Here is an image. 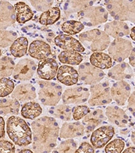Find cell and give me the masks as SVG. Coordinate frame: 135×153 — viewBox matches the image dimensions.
<instances>
[{"mask_svg":"<svg viewBox=\"0 0 135 153\" xmlns=\"http://www.w3.org/2000/svg\"><path fill=\"white\" fill-rule=\"evenodd\" d=\"M131 38L135 41V27H133L131 30Z\"/></svg>","mask_w":135,"mask_h":153,"instance_id":"48","label":"cell"},{"mask_svg":"<svg viewBox=\"0 0 135 153\" xmlns=\"http://www.w3.org/2000/svg\"><path fill=\"white\" fill-rule=\"evenodd\" d=\"M1 1H19V0H1Z\"/></svg>","mask_w":135,"mask_h":153,"instance_id":"51","label":"cell"},{"mask_svg":"<svg viewBox=\"0 0 135 153\" xmlns=\"http://www.w3.org/2000/svg\"><path fill=\"white\" fill-rule=\"evenodd\" d=\"M29 3L37 12H45L51 8L54 0H28Z\"/></svg>","mask_w":135,"mask_h":153,"instance_id":"40","label":"cell"},{"mask_svg":"<svg viewBox=\"0 0 135 153\" xmlns=\"http://www.w3.org/2000/svg\"><path fill=\"white\" fill-rule=\"evenodd\" d=\"M61 29L68 35H76L85 29V25L80 21H67L62 25Z\"/></svg>","mask_w":135,"mask_h":153,"instance_id":"34","label":"cell"},{"mask_svg":"<svg viewBox=\"0 0 135 153\" xmlns=\"http://www.w3.org/2000/svg\"><path fill=\"white\" fill-rule=\"evenodd\" d=\"M18 38V35L13 31L1 30L0 31V46L4 48L11 46Z\"/></svg>","mask_w":135,"mask_h":153,"instance_id":"36","label":"cell"},{"mask_svg":"<svg viewBox=\"0 0 135 153\" xmlns=\"http://www.w3.org/2000/svg\"><path fill=\"white\" fill-rule=\"evenodd\" d=\"M79 41L84 47L93 52H102L109 47V36L100 29H94L80 33Z\"/></svg>","mask_w":135,"mask_h":153,"instance_id":"4","label":"cell"},{"mask_svg":"<svg viewBox=\"0 0 135 153\" xmlns=\"http://www.w3.org/2000/svg\"><path fill=\"white\" fill-rule=\"evenodd\" d=\"M28 54L31 57L38 60L48 58L51 55L50 46L42 40H35L31 42L28 48Z\"/></svg>","mask_w":135,"mask_h":153,"instance_id":"22","label":"cell"},{"mask_svg":"<svg viewBox=\"0 0 135 153\" xmlns=\"http://www.w3.org/2000/svg\"><path fill=\"white\" fill-rule=\"evenodd\" d=\"M105 114L108 120L112 125L120 128L126 127L128 121V117L124 111L117 106L109 105L107 107Z\"/></svg>","mask_w":135,"mask_h":153,"instance_id":"17","label":"cell"},{"mask_svg":"<svg viewBox=\"0 0 135 153\" xmlns=\"http://www.w3.org/2000/svg\"><path fill=\"white\" fill-rule=\"evenodd\" d=\"M57 79L64 85L72 86L78 82L79 79L78 71L71 66L62 65L58 69Z\"/></svg>","mask_w":135,"mask_h":153,"instance_id":"21","label":"cell"},{"mask_svg":"<svg viewBox=\"0 0 135 153\" xmlns=\"http://www.w3.org/2000/svg\"><path fill=\"white\" fill-rule=\"evenodd\" d=\"M104 31L108 36L114 38H119L131 33L129 27L124 21H115L105 25Z\"/></svg>","mask_w":135,"mask_h":153,"instance_id":"19","label":"cell"},{"mask_svg":"<svg viewBox=\"0 0 135 153\" xmlns=\"http://www.w3.org/2000/svg\"><path fill=\"white\" fill-rule=\"evenodd\" d=\"M131 140L133 144L135 145V131L132 133V135H131Z\"/></svg>","mask_w":135,"mask_h":153,"instance_id":"49","label":"cell"},{"mask_svg":"<svg viewBox=\"0 0 135 153\" xmlns=\"http://www.w3.org/2000/svg\"><path fill=\"white\" fill-rule=\"evenodd\" d=\"M112 101L111 88L107 82L97 83L90 86L88 102L90 106L104 105L110 103Z\"/></svg>","mask_w":135,"mask_h":153,"instance_id":"7","label":"cell"},{"mask_svg":"<svg viewBox=\"0 0 135 153\" xmlns=\"http://www.w3.org/2000/svg\"><path fill=\"white\" fill-rule=\"evenodd\" d=\"M6 131L10 140L18 146H26L33 142V133L23 118L12 116L7 120Z\"/></svg>","mask_w":135,"mask_h":153,"instance_id":"2","label":"cell"},{"mask_svg":"<svg viewBox=\"0 0 135 153\" xmlns=\"http://www.w3.org/2000/svg\"><path fill=\"white\" fill-rule=\"evenodd\" d=\"M125 144L120 139H115L105 146V152L107 153H120L123 151Z\"/></svg>","mask_w":135,"mask_h":153,"instance_id":"39","label":"cell"},{"mask_svg":"<svg viewBox=\"0 0 135 153\" xmlns=\"http://www.w3.org/2000/svg\"><path fill=\"white\" fill-rule=\"evenodd\" d=\"M33 149L36 152H50L55 149L60 127L53 117H43L31 124Z\"/></svg>","mask_w":135,"mask_h":153,"instance_id":"1","label":"cell"},{"mask_svg":"<svg viewBox=\"0 0 135 153\" xmlns=\"http://www.w3.org/2000/svg\"><path fill=\"white\" fill-rule=\"evenodd\" d=\"M98 0H66L63 10L66 14L76 13L93 6Z\"/></svg>","mask_w":135,"mask_h":153,"instance_id":"25","label":"cell"},{"mask_svg":"<svg viewBox=\"0 0 135 153\" xmlns=\"http://www.w3.org/2000/svg\"><path fill=\"white\" fill-rule=\"evenodd\" d=\"M16 12V21L24 24L33 19V12L28 5L23 1H18L14 5Z\"/></svg>","mask_w":135,"mask_h":153,"instance_id":"27","label":"cell"},{"mask_svg":"<svg viewBox=\"0 0 135 153\" xmlns=\"http://www.w3.org/2000/svg\"><path fill=\"white\" fill-rule=\"evenodd\" d=\"M14 83L10 79L6 78H1L0 80V96L4 98L9 95L14 90Z\"/></svg>","mask_w":135,"mask_h":153,"instance_id":"38","label":"cell"},{"mask_svg":"<svg viewBox=\"0 0 135 153\" xmlns=\"http://www.w3.org/2000/svg\"><path fill=\"white\" fill-rule=\"evenodd\" d=\"M133 49L132 42L128 39L122 38H116L110 43L108 47V53L113 60L121 63L129 58Z\"/></svg>","mask_w":135,"mask_h":153,"instance_id":"8","label":"cell"},{"mask_svg":"<svg viewBox=\"0 0 135 153\" xmlns=\"http://www.w3.org/2000/svg\"><path fill=\"white\" fill-rule=\"evenodd\" d=\"M133 76V70L127 63L121 62L114 67L111 68L108 71V76L115 80H124L130 79Z\"/></svg>","mask_w":135,"mask_h":153,"instance_id":"23","label":"cell"},{"mask_svg":"<svg viewBox=\"0 0 135 153\" xmlns=\"http://www.w3.org/2000/svg\"><path fill=\"white\" fill-rule=\"evenodd\" d=\"M60 9L57 6L52 7L41 14L39 20V23L45 26L51 25L60 19Z\"/></svg>","mask_w":135,"mask_h":153,"instance_id":"29","label":"cell"},{"mask_svg":"<svg viewBox=\"0 0 135 153\" xmlns=\"http://www.w3.org/2000/svg\"><path fill=\"white\" fill-rule=\"evenodd\" d=\"M90 63L101 70H107L112 67V59L109 55L102 52H95L90 56Z\"/></svg>","mask_w":135,"mask_h":153,"instance_id":"26","label":"cell"},{"mask_svg":"<svg viewBox=\"0 0 135 153\" xmlns=\"http://www.w3.org/2000/svg\"><path fill=\"white\" fill-rule=\"evenodd\" d=\"M19 101L16 99L4 98L1 100L0 103V112L3 115H15L18 114L20 108Z\"/></svg>","mask_w":135,"mask_h":153,"instance_id":"30","label":"cell"},{"mask_svg":"<svg viewBox=\"0 0 135 153\" xmlns=\"http://www.w3.org/2000/svg\"><path fill=\"white\" fill-rule=\"evenodd\" d=\"M0 151L3 152H15L16 149L14 145L10 142L1 139L0 141Z\"/></svg>","mask_w":135,"mask_h":153,"instance_id":"42","label":"cell"},{"mask_svg":"<svg viewBox=\"0 0 135 153\" xmlns=\"http://www.w3.org/2000/svg\"><path fill=\"white\" fill-rule=\"evenodd\" d=\"M16 12L14 6L7 1H0V29L6 30L15 23Z\"/></svg>","mask_w":135,"mask_h":153,"instance_id":"13","label":"cell"},{"mask_svg":"<svg viewBox=\"0 0 135 153\" xmlns=\"http://www.w3.org/2000/svg\"><path fill=\"white\" fill-rule=\"evenodd\" d=\"M114 134V129L112 126H102L93 132L90 136V143L95 149H102L112 139Z\"/></svg>","mask_w":135,"mask_h":153,"instance_id":"11","label":"cell"},{"mask_svg":"<svg viewBox=\"0 0 135 153\" xmlns=\"http://www.w3.org/2000/svg\"><path fill=\"white\" fill-rule=\"evenodd\" d=\"M58 59L61 63L66 65H78L83 60L82 56L77 51H63L58 55Z\"/></svg>","mask_w":135,"mask_h":153,"instance_id":"31","label":"cell"},{"mask_svg":"<svg viewBox=\"0 0 135 153\" xmlns=\"http://www.w3.org/2000/svg\"><path fill=\"white\" fill-rule=\"evenodd\" d=\"M55 45L64 51H74L83 53L85 48L80 41H78L68 34H60L54 39Z\"/></svg>","mask_w":135,"mask_h":153,"instance_id":"16","label":"cell"},{"mask_svg":"<svg viewBox=\"0 0 135 153\" xmlns=\"http://www.w3.org/2000/svg\"><path fill=\"white\" fill-rule=\"evenodd\" d=\"M28 41L25 37H19L10 46V53L15 57H22L27 53Z\"/></svg>","mask_w":135,"mask_h":153,"instance_id":"32","label":"cell"},{"mask_svg":"<svg viewBox=\"0 0 135 153\" xmlns=\"http://www.w3.org/2000/svg\"><path fill=\"white\" fill-rule=\"evenodd\" d=\"M95 149L93 146L90 144L89 143L84 142L80 144L79 147L78 148L77 150H76V153H82V152H94Z\"/></svg>","mask_w":135,"mask_h":153,"instance_id":"43","label":"cell"},{"mask_svg":"<svg viewBox=\"0 0 135 153\" xmlns=\"http://www.w3.org/2000/svg\"><path fill=\"white\" fill-rule=\"evenodd\" d=\"M12 97L20 102H31L36 97V89L31 84H21L14 88L12 93Z\"/></svg>","mask_w":135,"mask_h":153,"instance_id":"18","label":"cell"},{"mask_svg":"<svg viewBox=\"0 0 135 153\" xmlns=\"http://www.w3.org/2000/svg\"><path fill=\"white\" fill-rule=\"evenodd\" d=\"M20 152H30V153H32L33 152H32V150H21Z\"/></svg>","mask_w":135,"mask_h":153,"instance_id":"50","label":"cell"},{"mask_svg":"<svg viewBox=\"0 0 135 153\" xmlns=\"http://www.w3.org/2000/svg\"><path fill=\"white\" fill-rule=\"evenodd\" d=\"M49 81H38L39 99L43 105L54 106L58 104L62 98V87L57 83Z\"/></svg>","mask_w":135,"mask_h":153,"instance_id":"5","label":"cell"},{"mask_svg":"<svg viewBox=\"0 0 135 153\" xmlns=\"http://www.w3.org/2000/svg\"><path fill=\"white\" fill-rule=\"evenodd\" d=\"M36 70L35 61L30 59H23L16 65L12 76L17 80L27 81L33 78Z\"/></svg>","mask_w":135,"mask_h":153,"instance_id":"10","label":"cell"},{"mask_svg":"<svg viewBox=\"0 0 135 153\" xmlns=\"http://www.w3.org/2000/svg\"><path fill=\"white\" fill-rule=\"evenodd\" d=\"M129 63L132 67L135 68V46L132 49L131 55L129 56Z\"/></svg>","mask_w":135,"mask_h":153,"instance_id":"45","label":"cell"},{"mask_svg":"<svg viewBox=\"0 0 135 153\" xmlns=\"http://www.w3.org/2000/svg\"><path fill=\"white\" fill-rule=\"evenodd\" d=\"M131 86L124 80H120L113 84L111 87L112 100L118 105H124L131 95Z\"/></svg>","mask_w":135,"mask_h":153,"instance_id":"15","label":"cell"},{"mask_svg":"<svg viewBox=\"0 0 135 153\" xmlns=\"http://www.w3.org/2000/svg\"><path fill=\"white\" fill-rule=\"evenodd\" d=\"M128 109L135 117V91L131 94L128 100Z\"/></svg>","mask_w":135,"mask_h":153,"instance_id":"44","label":"cell"},{"mask_svg":"<svg viewBox=\"0 0 135 153\" xmlns=\"http://www.w3.org/2000/svg\"><path fill=\"white\" fill-rule=\"evenodd\" d=\"M77 144L73 139H67L62 142L52 152H75L77 150Z\"/></svg>","mask_w":135,"mask_h":153,"instance_id":"37","label":"cell"},{"mask_svg":"<svg viewBox=\"0 0 135 153\" xmlns=\"http://www.w3.org/2000/svg\"><path fill=\"white\" fill-rule=\"evenodd\" d=\"M15 66V63L12 58L9 57V56L2 57L1 59V63H0L1 78L9 77L12 74H13Z\"/></svg>","mask_w":135,"mask_h":153,"instance_id":"35","label":"cell"},{"mask_svg":"<svg viewBox=\"0 0 135 153\" xmlns=\"http://www.w3.org/2000/svg\"><path fill=\"white\" fill-rule=\"evenodd\" d=\"M78 75L81 82L88 85H93L102 80L105 73L101 69L95 67L90 63H82L78 67Z\"/></svg>","mask_w":135,"mask_h":153,"instance_id":"9","label":"cell"},{"mask_svg":"<svg viewBox=\"0 0 135 153\" xmlns=\"http://www.w3.org/2000/svg\"><path fill=\"white\" fill-rule=\"evenodd\" d=\"M50 114L53 117L59 118V119L68 121L71 119L72 115V110L68 104H61L54 107L50 110Z\"/></svg>","mask_w":135,"mask_h":153,"instance_id":"33","label":"cell"},{"mask_svg":"<svg viewBox=\"0 0 135 153\" xmlns=\"http://www.w3.org/2000/svg\"><path fill=\"white\" fill-rule=\"evenodd\" d=\"M124 153H127V152H135V147H129L124 150L123 151Z\"/></svg>","mask_w":135,"mask_h":153,"instance_id":"47","label":"cell"},{"mask_svg":"<svg viewBox=\"0 0 135 153\" xmlns=\"http://www.w3.org/2000/svg\"><path fill=\"white\" fill-rule=\"evenodd\" d=\"M90 112L89 108L86 105H78L72 110V117L74 120H79L84 118Z\"/></svg>","mask_w":135,"mask_h":153,"instance_id":"41","label":"cell"},{"mask_svg":"<svg viewBox=\"0 0 135 153\" xmlns=\"http://www.w3.org/2000/svg\"><path fill=\"white\" fill-rule=\"evenodd\" d=\"M90 96L87 88L82 86H76L66 89L63 93L62 99L66 104H79L87 102Z\"/></svg>","mask_w":135,"mask_h":153,"instance_id":"12","label":"cell"},{"mask_svg":"<svg viewBox=\"0 0 135 153\" xmlns=\"http://www.w3.org/2000/svg\"><path fill=\"white\" fill-rule=\"evenodd\" d=\"M58 64L55 59L46 58L39 61L36 72L39 77L45 80H51L57 76Z\"/></svg>","mask_w":135,"mask_h":153,"instance_id":"14","label":"cell"},{"mask_svg":"<svg viewBox=\"0 0 135 153\" xmlns=\"http://www.w3.org/2000/svg\"><path fill=\"white\" fill-rule=\"evenodd\" d=\"M105 118V117L103 110L97 109L93 112H90L85 116L82 120V124L87 129V132L90 133L99 127L104 122Z\"/></svg>","mask_w":135,"mask_h":153,"instance_id":"24","label":"cell"},{"mask_svg":"<svg viewBox=\"0 0 135 153\" xmlns=\"http://www.w3.org/2000/svg\"><path fill=\"white\" fill-rule=\"evenodd\" d=\"M85 127L80 122L63 123L60 130V136L63 139L79 137L85 134Z\"/></svg>","mask_w":135,"mask_h":153,"instance_id":"20","label":"cell"},{"mask_svg":"<svg viewBox=\"0 0 135 153\" xmlns=\"http://www.w3.org/2000/svg\"><path fill=\"white\" fill-rule=\"evenodd\" d=\"M42 113V108L38 103L28 102L24 103L21 109V115L24 118L34 120L39 117Z\"/></svg>","mask_w":135,"mask_h":153,"instance_id":"28","label":"cell"},{"mask_svg":"<svg viewBox=\"0 0 135 153\" xmlns=\"http://www.w3.org/2000/svg\"><path fill=\"white\" fill-rule=\"evenodd\" d=\"M104 4L114 20L135 23V0H104Z\"/></svg>","mask_w":135,"mask_h":153,"instance_id":"3","label":"cell"},{"mask_svg":"<svg viewBox=\"0 0 135 153\" xmlns=\"http://www.w3.org/2000/svg\"><path fill=\"white\" fill-rule=\"evenodd\" d=\"M0 123H1V125H0L1 131H0V132H1V139H2L5 137V123L3 117L0 118Z\"/></svg>","mask_w":135,"mask_h":153,"instance_id":"46","label":"cell"},{"mask_svg":"<svg viewBox=\"0 0 135 153\" xmlns=\"http://www.w3.org/2000/svg\"><path fill=\"white\" fill-rule=\"evenodd\" d=\"M108 12L101 6H93L78 12V19L87 27H94L105 23L108 19Z\"/></svg>","mask_w":135,"mask_h":153,"instance_id":"6","label":"cell"}]
</instances>
